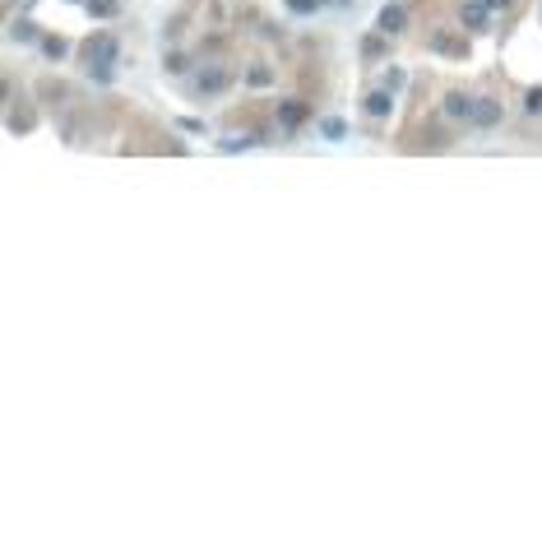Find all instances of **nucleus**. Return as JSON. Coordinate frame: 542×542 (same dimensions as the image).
Here are the masks:
<instances>
[{
    "label": "nucleus",
    "instance_id": "f257e3e1",
    "mask_svg": "<svg viewBox=\"0 0 542 542\" xmlns=\"http://www.w3.org/2000/svg\"><path fill=\"white\" fill-rule=\"evenodd\" d=\"M116 51H121L116 32H102V37L88 42V79L93 84H111L116 79Z\"/></svg>",
    "mask_w": 542,
    "mask_h": 542
},
{
    "label": "nucleus",
    "instance_id": "f03ea898",
    "mask_svg": "<svg viewBox=\"0 0 542 542\" xmlns=\"http://www.w3.org/2000/svg\"><path fill=\"white\" fill-rule=\"evenodd\" d=\"M505 121V107H501V97H478V102H473V116H468V125H473V130H496V125Z\"/></svg>",
    "mask_w": 542,
    "mask_h": 542
},
{
    "label": "nucleus",
    "instance_id": "7ed1b4c3",
    "mask_svg": "<svg viewBox=\"0 0 542 542\" xmlns=\"http://www.w3.org/2000/svg\"><path fill=\"white\" fill-rule=\"evenodd\" d=\"M306 116H310V107L301 102V97H288V102L274 107V121H279V130H288V135H297V130L306 125Z\"/></svg>",
    "mask_w": 542,
    "mask_h": 542
},
{
    "label": "nucleus",
    "instance_id": "20e7f679",
    "mask_svg": "<svg viewBox=\"0 0 542 542\" xmlns=\"http://www.w3.org/2000/svg\"><path fill=\"white\" fill-rule=\"evenodd\" d=\"M473 102H478L473 93H464V88H449V93L440 97V116H445V121H468V116H473Z\"/></svg>",
    "mask_w": 542,
    "mask_h": 542
},
{
    "label": "nucleus",
    "instance_id": "39448f33",
    "mask_svg": "<svg viewBox=\"0 0 542 542\" xmlns=\"http://www.w3.org/2000/svg\"><path fill=\"white\" fill-rule=\"evenodd\" d=\"M375 28H380V32H389V37H399V32L408 28V10H403L399 0L380 5V15H375Z\"/></svg>",
    "mask_w": 542,
    "mask_h": 542
},
{
    "label": "nucleus",
    "instance_id": "423d86ee",
    "mask_svg": "<svg viewBox=\"0 0 542 542\" xmlns=\"http://www.w3.org/2000/svg\"><path fill=\"white\" fill-rule=\"evenodd\" d=\"M459 24H464L468 32H487V24H492L487 0H464V5H459Z\"/></svg>",
    "mask_w": 542,
    "mask_h": 542
},
{
    "label": "nucleus",
    "instance_id": "0eeeda50",
    "mask_svg": "<svg viewBox=\"0 0 542 542\" xmlns=\"http://www.w3.org/2000/svg\"><path fill=\"white\" fill-rule=\"evenodd\" d=\"M227 84H232V75H227V70H223V65H204L200 75H195V93H223V88H227Z\"/></svg>",
    "mask_w": 542,
    "mask_h": 542
},
{
    "label": "nucleus",
    "instance_id": "6e6552de",
    "mask_svg": "<svg viewBox=\"0 0 542 542\" xmlns=\"http://www.w3.org/2000/svg\"><path fill=\"white\" fill-rule=\"evenodd\" d=\"M362 111H366L371 121H385L389 111H394V93H389V88H371V93L362 97Z\"/></svg>",
    "mask_w": 542,
    "mask_h": 542
},
{
    "label": "nucleus",
    "instance_id": "1a4fd4ad",
    "mask_svg": "<svg viewBox=\"0 0 542 542\" xmlns=\"http://www.w3.org/2000/svg\"><path fill=\"white\" fill-rule=\"evenodd\" d=\"M357 51H362V61H380V56L389 51V32L375 28L371 37H362V47H357Z\"/></svg>",
    "mask_w": 542,
    "mask_h": 542
},
{
    "label": "nucleus",
    "instance_id": "9d476101",
    "mask_svg": "<svg viewBox=\"0 0 542 542\" xmlns=\"http://www.w3.org/2000/svg\"><path fill=\"white\" fill-rule=\"evenodd\" d=\"M42 37H47V32L37 28V24H28V19H15V24H10V42H42Z\"/></svg>",
    "mask_w": 542,
    "mask_h": 542
},
{
    "label": "nucleus",
    "instance_id": "9b49d317",
    "mask_svg": "<svg viewBox=\"0 0 542 542\" xmlns=\"http://www.w3.org/2000/svg\"><path fill=\"white\" fill-rule=\"evenodd\" d=\"M84 10H88V19H116L121 15V0H84Z\"/></svg>",
    "mask_w": 542,
    "mask_h": 542
},
{
    "label": "nucleus",
    "instance_id": "f8f14e48",
    "mask_svg": "<svg viewBox=\"0 0 542 542\" xmlns=\"http://www.w3.org/2000/svg\"><path fill=\"white\" fill-rule=\"evenodd\" d=\"M42 56H47V61H65V56H70V37L47 32V37H42Z\"/></svg>",
    "mask_w": 542,
    "mask_h": 542
},
{
    "label": "nucleus",
    "instance_id": "ddd939ff",
    "mask_svg": "<svg viewBox=\"0 0 542 542\" xmlns=\"http://www.w3.org/2000/svg\"><path fill=\"white\" fill-rule=\"evenodd\" d=\"M380 88H389V93L399 97L403 88H408V70H403V65H389L385 75H380Z\"/></svg>",
    "mask_w": 542,
    "mask_h": 542
},
{
    "label": "nucleus",
    "instance_id": "4468645a",
    "mask_svg": "<svg viewBox=\"0 0 542 542\" xmlns=\"http://www.w3.org/2000/svg\"><path fill=\"white\" fill-rule=\"evenodd\" d=\"M320 135H325L329 144H343L348 140V121H343V116H325V121H320Z\"/></svg>",
    "mask_w": 542,
    "mask_h": 542
},
{
    "label": "nucleus",
    "instance_id": "2eb2a0df",
    "mask_svg": "<svg viewBox=\"0 0 542 542\" xmlns=\"http://www.w3.org/2000/svg\"><path fill=\"white\" fill-rule=\"evenodd\" d=\"M283 10L297 19H310V15H320L325 10V0H283Z\"/></svg>",
    "mask_w": 542,
    "mask_h": 542
},
{
    "label": "nucleus",
    "instance_id": "dca6fc26",
    "mask_svg": "<svg viewBox=\"0 0 542 542\" xmlns=\"http://www.w3.org/2000/svg\"><path fill=\"white\" fill-rule=\"evenodd\" d=\"M431 51H440V56H468V47L459 37H431Z\"/></svg>",
    "mask_w": 542,
    "mask_h": 542
},
{
    "label": "nucleus",
    "instance_id": "f3484780",
    "mask_svg": "<svg viewBox=\"0 0 542 542\" xmlns=\"http://www.w3.org/2000/svg\"><path fill=\"white\" fill-rule=\"evenodd\" d=\"M162 65H167V75H190L186 51H167V56H162Z\"/></svg>",
    "mask_w": 542,
    "mask_h": 542
},
{
    "label": "nucleus",
    "instance_id": "a211bd4d",
    "mask_svg": "<svg viewBox=\"0 0 542 542\" xmlns=\"http://www.w3.org/2000/svg\"><path fill=\"white\" fill-rule=\"evenodd\" d=\"M269 84H274V70H264V65L246 70V88H269Z\"/></svg>",
    "mask_w": 542,
    "mask_h": 542
},
{
    "label": "nucleus",
    "instance_id": "6ab92c4d",
    "mask_svg": "<svg viewBox=\"0 0 542 542\" xmlns=\"http://www.w3.org/2000/svg\"><path fill=\"white\" fill-rule=\"evenodd\" d=\"M250 144H260V135H232V140H223V153H241Z\"/></svg>",
    "mask_w": 542,
    "mask_h": 542
},
{
    "label": "nucleus",
    "instance_id": "aec40b11",
    "mask_svg": "<svg viewBox=\"0 0 542 542\" xmlns=\"http://www.w3.org/2000/svg\"><path fill=\"white\" fill-rule=\"evenodd\" d=\"M524 111L528 116H542V84H533V88L524 93Z\"/></svg>",
    "mask_w": 542,
    "mask_h": 542
},
{
    "label": "nucleus",
    "instance_id": "412c9836",
    "mask_svg": "<svg viewBox=\"0 0 542 542\" xmlns=\"http://www.w3.org/2000/svg\"><path fill=\"white\" fill-rule=\"evenodd\" d=\"M514 0H487V10H492V15H501V10H510Z\"/></svg>",
    "mask_w": 542,
    "mask_h": 542
},
{
    "label": "nucleus",
    "instance_id": "4be33fe9",
    "mask_svg": "<svg viewBox=\"0 0 542 542\" xmlns=\"http://www.w3.org/2000/svg\"><path fill=\"white\" fill-rule=\"evenodd\" d=\"M70 5H84V0H70Z\"/></svg>",
    "mask_w": 542,
    "mask_h": 542
}]
</instances>
